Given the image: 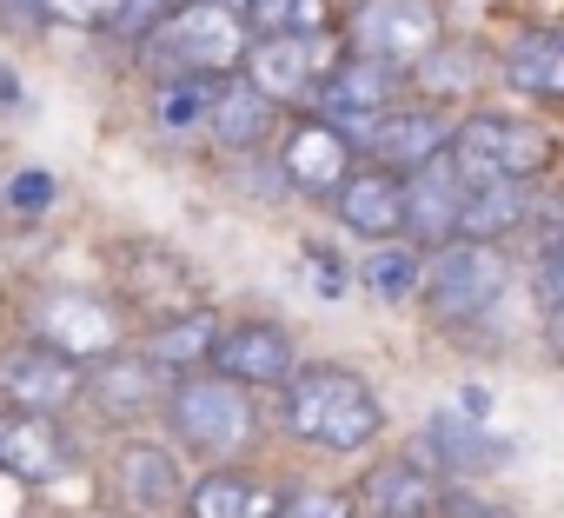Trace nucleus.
Returning a JSON list of instances; mask_svg holds the SVG:
<instances>
[{"label":"nucleus","instance_id":"obj_1","mask_svg":"<svg viewBox=\"0 0 564 518\" xmlns=\"http://www.w3.org/2000/svg\"><path fill=\"white\" fill-rule=\"evenodd\" d=\"M286 392V432L313 452H366L386 432V406L366 373L333 366V359H300V373L279 386Z\"/></svg>","mask_w":564,"mask_h":518},{"label":"nucleus","instance_id":"obj_2","mask_svg":"<svg viewBox=\"0 0 564 518\" xmlns=\"http://www.w3.org/2000/svg\"><path fill=\"white\" fill-rule=\"evenodd\" d=\"M166 432L180 452L206 458V465H239L252 445H259V406L252 392L213 379V373H180L166 386V406H160Z\"/></svg>","mask_w":564,"mask_h":518},{"label":"nucleus","instance_id":"obj_3","mask_svg":"<svg viewBox=\"0 0 564 518\" xmlns=\"http://www.w3.org/2000/svg\"><path fill=\"white\" fill-rule=\"evenodd\" d=\"M246 41L252 34L239 28L226 0H193V8H173L133 54L153 74V87L160 80H226V74H239Z\"/></svg>","mask_w":564,"mask_h":518},{"label":"nucleus","instance_id":"obj_4","mask_svg":"<svg viewBox=\"0 0 564 518\" xmlns=\"http://www.w3.org/2000/svg\"><path fill=\"white\" fill-rule=\"evenodd\" d=\"M28 339L47 346V353H61V359H74L87 373L94 359H107V353L127 346V313L100 287H41L28 300Z\"/></svg>","mask_w":564,"mask_h":518},{"label":"nucleus","instance_id":"obj_5","mask_svg":"<svg viewBox=\"0 0 564 518\" xmlns=\"http://www.w3.org/2000/svg\"><path fill=\"white\" fill-rule=\"evenodd\" d=\"M107 280H113V293H120V313L133 306V313L153 320V326L206 306L199 267H193L186 252H173L166 239H113V246H107Z\"/></svg>","mask_w":564,"mask_h":518},{"label":"nucleus","instance_id":"obj_6","mask_svg":"<svg viewBox=\"0 0 564 518\" xmlns=\"http://www.w3.org/2000/svg\"><path fill=\"white\" fill-rule=\"evenodd\" d=\"M511 287V259L498 246H471V239H452V246H432L419 259V300L432 306V320L445 326H465L478 313H491Z\"/></svg>","mask_w":564,"mask_h":518},{"label":"nucleus","instance_id":"obj_7","mask_svg":"<svg viewBox=\"0 0 564 518\" xmlns=\"http://www.w3.org/2000/svg\"><path fill=\"white\" fill-rule=\"evenodd\" d=\"M452 166L465 186H498V180H538L551 160V133L518 114H465L452 127Z\"/></svg>","mask_w":564,"mask_h":518},{"label":"nucleus","instance_id":"obj_8","mask_svg":"<svg viewBox=\"0 0 564 518\" xmlns=\"http://www.w3.org/2000/svg\"><path fill=\"white\" fill-rule=\"evenodd\" d=\"M346 47L352 61L412 74L425 54L445 47V14H438V0H359L346 21Z\"/></svg>","mask_w":564,"mask_h":518},{"label":"nucleus","instance_id":"obj_9","mask_svg":"<svg viewBox=\"0 0 564 518\" xmlns=\"http://www.w3.org/2000/svg\"><path fill=\"white\" fill-rule=\"evenodd\" d=\"M326 127H339L346 147L366 153L379 173H419L425 160H438L452 147L458 120H445L438 107H386L372 120H326Z\"/></svg>","mask_w":564,"mask_h":518},{"label":"nucleus","instance_id":"obj_10","mask_svg":"<svg viewBox=\"0 0 564 518\" xmlns=\"http://www.w3.org/2000/svg\"><path fill=\"white\" fill-rule=\"evenodd\" d=\"M100 492L127 511V518H180L186 498V472L173 458V445L153 439H120L100 465Z\"/></svg>","mask_w":564,"mask_h":518},{"label":"nucleus","instance_id":"obj_11","mask_svg":"<svg viewBox=\"0 0 564 518\" xmlns=\"http://www.w3.org/2000/svg\"><path fill=\"white\" fill-rule=\"evenodd\" d=\"M206 373L239 386V392H272V386H286L300 373V346L279 320H226L219 339H213Z\"/></svg>","mask_w":564,"mask_h":518},{"label":"nucleus","instance_id":"obj_12","mask_svg":"<svg viewBox=\"0 0 564 518\" xmlns=\"http://www.w3.org/2000/svg\"><path fill=\"white\" fill-rule=\"evenodd\" d=\"M67 406H80V366L34 346L28 333L0 346V412H34V419H61Z\"/></svg>","mask_w":564,"mask_h":518},{"label":"nucleus","instance_id":"obj_13","mask_svg":"<svg viewBox=\"0 0 564 518\" xmlns=\"http://www.w3.org/2000/svg\"><path fill=\"white\" fill-rule=\"evenodd\" d=\"M166 373L147 359V353H133V346H120V353H107V359H94L87 373H80V399L107 419V425H140V419H153L160 406H166Z\"/></svg>","mask_w":564,"mask_h":518},{"label":"nucleus","instance_id":"obj_14","mask_svg":"<svg viewBox=\"0 0 564 518\" xmlns=\"http://www.w3.org/2000/svg\"><path fill=\"white\" fill-rule=\"evenodd\" d=\"M239 80H246L259 100H272V107L306 100V94H319V80H326V41H306V34H259V41H246Z\"/></svg>","mask_w":564,"mask_h":518},{"label":"nucleus","instance_id":"obj_15","mask_svg":"<svg viewBox=\"0 0 564 518\" xmlns=\"http://www.w3.org/2000/svg\"><path fill=\"white\" fill-rule=\"evenodd\" d=\"M359 153L346 147L339 127L326 120H293L286 140H279V186L286 193H306V199H333L346 180H352Z\"/></svg>","mask_w":564,"mask_h":518},{"label":"nucleus","instance_id":"obj_16","mask_svg":"<svg viewBox=\"0 0 564 518\" xmlns=\"http://www.w3.org/2000/svg\"><path fill=\"white\" fill-rule=\"evenodd\" d=\"M74 439L61 419H34V412H0V472H8L21 492L28 485H54L74 472Z\"/></svg>","mask_w":564,"mask_h":518},{"label":"nucleus","instance_id":"obj_17","mask_svg":"<svg viewBox=\"0 0 564 518\" xmlns=\"http://www.w3.org/2000/svg\"><path fill=\"white\" fill-rule=\"evenodd\" d=\"M399 193H405V239H425V246H452L458 239V206H465L471 186L452 166V153H438L419 173H405Z\"/></svg>","mask_w":564,"mask_h":518},{"label":"nucleus","instance_id":"obj_18","mask_svg":"<svg viewBox=\"0 0 564 518\" xmlns=\"http://www.w3.org/2000/svg\"><path fill=\"white\" fill-rule=\"evenodd\" d=\"M219 153H259L272 133H279V107L259 100L239 74L213 80V100H206V127H199Z\"/></svg>","mask_w":564,"mask_h":518},{"label":"nucleus","instance_id":"obj_19","mask_svg":"<svg viewBox=\"0 0 564 518\" xmlns=\"http://www.w3.org/2000/svg\"><path fill=\"white\" fill-rule=\"evenodd\" d=\"M333 206H339V226H346V233H359L366 246L405 239V193H399V173L352 166V180L333 193Z\"/></svg>","mask_w":564,"mask_h":518},{"label":"nucleus","instance_id":"obj_20","mask_svg":"<svg viewBox=\"0 0 564 518\" xmlns=\"http://www.w3.org/2000/svg\"><path fill=\"white\" fill-rule=\"evenodd\" d=\"M359 498H366V518H432L445 498V478L425 458H379Z\"/></svg>","mask_w":564,"mask_h":518},{"label":"nucleus","instance_id":"obj_21","mask_svg":"<svg viewBox=\"0 0 564 518\" xmlns=\"http://www.w3.org/2000/svg\"><path fill=\"white\" fill-rule=\"evenodd\" d=\"M399 94H405V74L372 67V61H339L319 80V120H372L399 107Z\"/></svg>","mask_w":564,"mask_h":518},{"label":"nucleus","instance_id":"obj_22","mask_svg":"<svg viewBox=\"0 0 564 518\" xmlns=\"http://www.w3.org/2000/svg\"><path fill=\"white\" fill-rule=\"evenodd\" d=\"M272 511H279V492L259 485L246 465H206L180 498V518H272Z\"/></svg>","mask_w":564,"mask_h":518},{"label":"nucleus","instance_id":"obj_23","mask_svg":"<svg viewBox=\"0 0 564 518\" xmlns=\"http://www.w3.org/2000/svg\"><path fill=\"white\" fill-rule=\"evenodd\" d=\"M505 458H511V445L491 439V432H478V425L458 419V412H438V419L425 425V465H432V472L478 478V472H498Z\"/></svg>","mask_w":564,"mask_h":518},{"label":"nucleus","instance_id":"obj_24","mask_svg":"<svg viewBox=\"0 0 564 518\" xmlns=\"http://www.w3.org/2000/svg\"><path fill=\"white\" fill-rule=\"evenodd\" d=\"M531 206H538L531 180L471 186V193H465V206H458V239H471V246H498L505 233H518V226L531 219Z\"/></svg>","mask_w":564,"mask_h":518},{"label":"nucleus","instance_id":"obj_25","mask_svg":"<svg viewBox=\"0 0 564 518\" xmlns=\"http://www.w3.org/2000/svg\"><path fill=\"white\" fill-rule=\"evenodd\" d=\"M219 313L213 306H199V313H180V320H160L153 333H147V359L166 373V379H180V373H193V366H206L213 359V339H219Z\"/></svg>","mask_w":564,"mask_h":518},{"label":"nucleus","instance_id":"obj_26","mask_svg":"<svg viewBox=\"0 0 564 518\" xmlns=\"http://www.w3.org/2000/svg\"><path fill=\"white\" fill-rule=\"evenodd\" d=\"M505 87L531 94V100H564V34L531 28L505 47Z\"/></svg>","mask_w":564,"mask_h":518},{"label":"nucleus","instance_id":"obj_27","mask_svg":"<svg viewBox=\"0 0 564 518\" xmlns=\"http://www.w3.org/2000/svg\"><path fill=\"white\" fill-rule=\"evenodd\" d=\"M359 280H366V293L386 300V306L419 300V246H405V239L372 246V252H366V267H359Z\"/></svg>","mask_w":564,"mask_h":518},{"label":"nucleus","instance_id":"obj_28","mask_svg":"<svg viewBox=\"0 0 564 518\" xmlns=\"http://www.w3.org/2000/svg\"><path fill=\"white\" fill-rule=\"evenodd\" d=\"M206 100H213V80H160L153 87V127L160 133H199Z\"/></svg>","mask_w":564,"mask_h":518},{"label":"nucleus","instance_id":"obj_29","mask_svg":"<svg viewBox=\"0 0 564 518\" xmlns=\"http://www.w3.org/2000/svg\"><path fill=\"white\" fill-rule=\"evenodd\" d=\"M272 518H352V498L333 485H293V492H279Z\"/></svg>","mask_w":564,"mask_h":518},{"label":"nucleus","instance_id":"obj_30","mask_svg":"<svg viewBox=\"0 0 564 518\" xmlns=\"http://www.w3.org/2000/svg\"><path fill=\"white\" fill-rule=\"evenodd\" d=\"M471 61H478V54H465V47H438V54H425L412 74H419V87H425V94H438V100H445V94H458V87L471 80Z\"/></svg>","mask_w":564,"mask_h":518},{"label":"nucleus","instance_id":"obj_31","mask_svg":"<svg viewBox=\"0 0 564 518\" xmlns=\"http://www.w3.org/2000/svg\"><path fill=\"white\" fill-rule=\"evenodd\" d=\"M113 14L120 0H47V21L80 28V34H113Z\"/></svg>","mask_w":564,"mask_h":518},{"label":"nucleus","instance_id":"obj_32","mask_svg":"<svg viewBox=\"0 0 564 518\" xmlns=\"http://www.w3.org/2000/svg\"><path fill=\"white\" fill-rule=\"evenodd\" d=\"M432 518H518L505 498H491V492H471V485H445V498H438V511Z\"/></svg>","mask_w":564,"mask_h":518},{"label":"nucleus","instance_id":"obj_33","mask_svg":"<svg viewBox=\"0 0 564 518\" xmlns=\"http://www.w3.org/2000/svg\"><path fill=\"white\" fill-rule=\"evenodd\" d=\"M226 8L239 14V28L259 41V34H286V21H293V0H226Z\"/></svg>","mask_w":564,"mask_h":518},{"label":"nucleus","instance_id":"obj_34","mask_svg":"<svg viewBox=\"0 0 564 518\" xmlns=\"http://www.w3.org/2000/svg\"><path fill=\"white\" fill-rule=\"evenodd\" d=\"M8 206H14V213H47V206H54V173H47V166H21V173L8 180Z\"/></svg>","mask_w":564,"mask_h":518},{"label":"nucleus","instance_id":"obj_35","mask_svg":"<svg viewBox=\"0 0 564 518\" xmlns=\"http://www.w3.org/2000/svg\"><path fill=\"white\" fill-rule=\"evenodd\" d=\"M538 300H544L551 313H564V239L538 259Z\"/></svg>","mask_w":564,"mask_h":518},{"label":"nucleus","instance_id":"obj_36","mask_svg":"<svg viewBox=\"0 0 564 518\" xmlns=\"http://www.w3.org/2000/svg\"><path fill=\"white\" fill-rule=\"evenodd\" d=\"M306 267H313V293H326V300H339V293H346V280H339V259H333L326 246H306Z\"/></svg>","mask_w":564,"mask_h":518},{"label":"nucleus","instance_id":"obj_37","mask_svg":"<svg viewBox=\"0 0 564 518\" xmlns=\"http://www.w3.org/2000/svg\"><path fill=\"white\" fill-rule=\"evenodd\" d=\"M8 28H47V0H0Z\"/></svg>","mask_w":564,"mask_h":518},{"label":"nucleus","instance_id":"obj_38","mask_svg":"<svg viewBox=\"0 0 564 518\" xmlns=\"http://www.w3.org/2000/svg\"><path fill=\"white\" fill-rule=\"evenodd\" d=\"M166 8H193V0H166Z\"/></svg>","mask_w":564,"mask_h":518}]
</instances>
